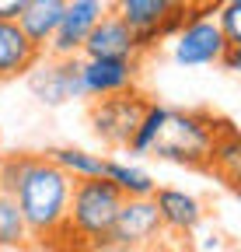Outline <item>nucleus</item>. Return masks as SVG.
Returning a JSON list of instances; mask_svg holds the SVG:
<instances>
[{
    "mask_svg": "<svg viewBox=\"0 0 241 252\" xmlns=\"http://www.w3.org/2000/svg\"><path fill=\"white\" fill-rule=\"evenodd\" d=\"M154 252H186V249H161V245H158Z\"/></svg>",
    "mask_w": 241,
    "mask_h": 252,
    "instance_id": "27",
    "label": "nucleus"
},
{
    "mask_svg": "<svg viewBox=\"0 0 241 252\" xmlns=\"http://www.w3.org/2000/svg\"><path fill=\"white\" fill-rule=\"evenodd\" d=\"M178 7H206V4H217V0H175Z\"/></svg>",
    "mask_w": 241,
    "mask_h": 252,
    "instance_id": "26",
    "label": "nucleus"
},
{
    "mask_svg": "<svg viewBox=\"0 0 241 252\" xmlns=\"http://www.w3.org/2000/svg\"><path fill=\"white\" fill-rule=\"evenodd\" d=\"M74 179L67 172H59L53 161H46L42 154L32 158V165L25 168L21 182L14 186V203L25 217L28 238L35 242H56L59 235H67V203H70Z\"/></svg>",
    "mask_w": 241,
    "mask_h": 252,
    "instance_id": "1",
    "label": "nucleus"
},
{
    "mask_svg": "<svg viewBox=\"0 0 241 252\" xmlns=\"http://www.w3.org/2000/svg\"><path fill=\"white\" fill-rule=\"evenodd\" d=\"M217 130H220V116H210L203 109H168L161 133L150 144V158L206 172Z\"/></svg>",
    "mask_w": 241,
    "mask_h": 252,
    "instance_id": "2",
    "label": "nucleus"
},
{
    "mask_svg": "<svg viewBox=\"0 0 241 252\" xmlns=\"http://www.w3.org/2000/svg\"><path fill=\"white\" fill-rule=\"evenodd\" d=\"M147 102L150 98L143 91H123V94H108V98H95L91 109H87L91 133L112 151H126L143 119Z\"/></svg>",
    "mask_w": 241,
    "mask_h": 252,
    "instance_id": "4",
    "label": "nucleus"
},
{
    "mask_svg": "<svg viewBox=\"0 0 241 252\" xmlns=\"http://www.w3.org/2000/svg\"><path fill=\"white\" fill-rule=\"evenodd\" d=\"M206 172L220 175L231 189L238 186V175H241V137H238V130H234L231 119H220V130L214 137V147H210Z\"/></svg>",
    "mask_w": 241,
    "mask_h": 252,
    "instance_id": "15",
    "label": "nucleus"
},
{
    "mask_svg": "<svg viewBox=\"0 0 241 252\" xmlns=\"http://www.w3.org/2000/svg\"><path fill=\"white\" fill-rule=\"evenodd\" d=\"M42 53L25 39V32L18 21H0V81L7 77H25L35 67V60Z\"/></svg>",
    "mask_w": 241,
    "mask_h": 252,
    "instance_id": "14",
    "label": "nucleus"
},
{
    "mask_svg": "<svg viewBox=\"0 0 241 252\" xmlns=\"http://www.w3.org/2000/svg\"><path fill=\"white\" fill-rule=\"evenodd\" d=\"M150 200H154V210H158L161 228L171 231V235H192L203 224L206 207H203V200L196 193H189V189L158 186L154 193H150Z\"/></svg>",
    "mask_w": 241,
    "mask_h": 252,
    "instance_id": "11",
    "label": "nucleus"
},
{
    "mask_svg": "<svg viewBox=\"0 0 241 252\" xmlns=\"http://www.w3.org/2000/svg\"><path fill=\"white\" fill-rule=\"evenodd\" d=\"M214 21H217L227 46H241V4H220Z\"/></svg>",
    "mask_w": 241,
    "mask_h": 252,
    "instance_id": "21",
    "label": "nucleus"
},
{
    "mask_svg": "<svg viewBox=\"0 0 241 252\" xmlns=\"http://www.w3.org/2000/svg\"><path fill=\"white\" fill-rule=\"evenodd\" d=\"M123 207V193L108 182V179H77L70 189V203H67V235L77 238L74 252L84 245H102L108 242L112 220Z\"/></svg>",
    "mask_w": 241,
    "mask_h": 252,
    "instance_id": "3",
    "label": "nucleus"
},
{
    "mask_svg": "<svg viewBox=\"0 0 241 252\" xmlns=\"http://www.w3.org/2000/svg\"><path fill=\"white\" fill-rule=\"evenodd\" d=\"M25 242H28V228H25V217L14 196L0 193V249H18Z\"/></svg>",
    "mask_w": 241,
    "mask_h": 252,
    "instance_id": "18",
    "label": "nucleus"
},
{
    "mask_svg": "<svg viewBox=\"0 0 241 252\" xmlns=\"http://www.w3.org/2000/svg\"><path fill=\"white\" fill-rule=\"evenodd\" d=\"M42 158L53 161L59 172H67L74 182L77 179H98L105 168V158L84 151V147H49V151H42Z\"/></svg>",
    "mask_w": 241,
    "mask_h": 252,
    "instance_id": "17",
    "label": "nucleus"
},
{
    "mask_svg": "<svg viewBox=\"0 0 241 252\" xmlns=\"http://www.w3.org/2000/svg\"><path fill=\"white\" fill-rule=\"evenodd\" d=\"M77 252H123V249H115V245L102 242V245H84V249H77Z\"/></svg>",
    "mask_w": 241,
    "mask_h": 252,
    "instance_id": "25",
    "label": "nucleus"
},
{
    "mask_svg": "<svg viewBox=\"0 0 241 252\" xmlns=\"http://www.w3.org/2000/svg\"><path fill=\"white\" fill-rule=\"evenodd\" d=\"M108 14V0H67L59 28L49 42V56H80L84 39L91 35V28Z\"/></svg>",
    "mask_w": 241,
    "mask_h": 252,
    "instance_id": "8",
    "label": "nucleus"
},
{
    "mask_svg": "<svg viewBox=\"0 0 241 252\" xmlns=\"http://www.w3.org/2000/svg\"><path fill=\"white\" fill-rule=\"evenodd\" d=\"M25 77H28V91H32L46 109H59L67 102L84 98L80 56H49V53H42Z\"/></svg>",
    "mask_w": 241,
    "mask_h": 252,
    "instance_id": "5",
    "label": "nucleus"
},
{
    "mask_svg": "<svg viewBox=\"0 0 241 252\" xmlns=\"http://www.w3.org/2000/svg\"><path fill=\"white\" fill-rule=\"evenodd\" d=\"M136 53V32L123 25L112 11L91 28V35L84 39L80 60H133Z\"/></svg>",
    "mask_w": 241,
    "mask_h": 252,
    "instance_id": "12",
    "label": "nucleus"
},
{
    "mask_svg": "<svg viewBox=\"0 0 241 252\" xmlns=\"http://www.w3.org/2000/svg\"><path fill=\"white\" fill-rule=\"evenodd\" d=\"M161 220L154 210V200L150 196H136V200H123L112 231H108V245L123 249V252H154L161 245Z\"/></svg>",
    "mask_w": 241,
    "mask_h": 252,
    "instance_id": "6",
    "label": "nucleus"
},
{
    "mask_svg": "<svg viewBox=\"0 0 241 252\" xmlns=\"http://www.w3.org/2000/svg\"><path fill=\"white\" fill-rule=\"evenodd\" d=\"M182 28H186V7H178V4H175L171 14H168V18L161 21V28H158V39H161V42H171Z\"/></svg>",
    "mask_w": 241,
    "mask_h": 252,
    "instance_id": "22",
    "label": "nucleus"
},
{
    "mask_svg": "<svg viewBox=\"0 0 241 252\" xmlns=\"http://www.w3.org/2000/svg\"><path fill=\"white\" fill-rule=\"evenodd\" d=\"M164 116H168V105H161V102H147L143 119H140V126H136V133H133V140H130L126 151H130V154H150V144H154V137L161 133Z\"/></svg>",
    "mask_w": 241,
    "mask_h": 252,
    "instance_id": "19",
    "label": "nucleus"
},
{
    "mask_svg": "<svg viewBox=\"0 0 241 252\" xmlns=\"http://www.w3.org/2000/svg\"><path fill=\"white\" fill-rule=\"evenodd\" d=\"M217 4H241V0H217Z\"/></svg>",
    "mask_w": 241,
    "mask_h": 252,
    "instance_id": "28",
    "label": "nucleus"
},
{
    "mask_svg": "<svg viewBox=\"0 0 241 252\" xmlns=\"http://www.w3.org/2000/svg\"><path fill=\"white\" fill-rule=\"evenodd\" d=\"M217 63H220L224 70L238 74V70H241V46H227V49L220 53V60H217Z\"/></svg>",
    "mask_w": 241,
    "mask_h": 252,
    "instance_id": "23",
    "label": "nucleus"
},
{
    "mask_svg": "<svg viewBox=\"0 0 241 252\" xmlns=\"http://www.w3.org/2000/svg\"><path fill=\"white\" fill-rule=\"evenodd\" d=\"M102 179H108L119 193H123V200H136V196H150L158 189L154 175L130 165V161H119V158H105V168H102Z\"/></svg>",
    "mask_w": 241,
    "mask_h": 252,
    "instance_id": "16",
    "label": "nucleus"
},
{
    "mask_svg": "<svg viewBox=\"0 0 241 252\" xmlns=\"http://www.w3.org/2000/svg\"><path fill=\"white\" fill-rule=\"evenodd\" d=\"M28 0H0V21H14Z\"/></svg>",
    "mask_w": 241,
    "mask_h": 252,
    "instance_id": "24",
    "label": "nucleus"
},
{
    "mask_svg": "<svg viewBox=\"0 0 241 252\" xmlns=\"http://www.w3.org/2000/svg\"><path fill=\"white\" fill-rule=\"evenodd\" d=\"M171 7H175V0H112V4H108V11L119 21L136 32V53L140 56L150 53L154 46H161L158 28L171 14Z\"/></svg>",
    "mask_w": 241,
    "mask_h": 252,
    "instance_id": "10",
    "label": "nucleus"
},
{
    "mask_svg": "<svg viewBox=\"0 0 241 252\" xmlns=\"http://www.w3.org/2000/svg\"><path fill=\"white\" fill-rule=\"evenodd\" d=\"M63 7H67V0H28L21 7V14L14 18L18 28L25 32V39L39 53L49 49L56 28H59V18H63Z\"/></svg>",
    "mask_w": 241,
    "mask_h": 252,
    "instance_id": "13",
    "label": "nucleus"
},
{
    "mask_svg": "<svg viewBox=\"0 0 241 252\" xmlns=\"http://www.w3.org/2000/svg\"><path fill=\"white\" fill-rule=\"evenodd\" d=\"M143 60H80V88L84 98H108V94L136 91Z\"/></svg>",
    "mask_w": 241,
    "mask_h": 252,
    "instance_id": "7",
    "label": "nucleus"
},
{
    "mask_svg": "<svg viewBox=\"0 0 241 252\" xmlns=\"http://www.w3.org/2000/svg\"><path fill=\"white\" fill-rule=\"evenodd\" d=\"M32 158L35 154H25V151H18V154H0V193H14V186L21 182V175H25V168L32 165Z\"/></svg>",
    "mask_w": 241,
    "mask_h": 252,
    "instance_id": "20",
    "label": "nucleus"
},
{
    "mask_svg": "<svg viewBox=\"0 0 241 252\" xmlns=\"http://www.w3.org/2000/svg\"><path fill=\"white\" fill-rule=\"evenodd\" d=\"M224 49H227V42H224V35H220V28H217L214 18L189 21L171 39V60L178 63V67H214Z\"/></svg>",
    "mask_w": 241,
    "mask_h": 252,
    "instance_id": "9",
    "label": "nucleus"
}]
</instances>
